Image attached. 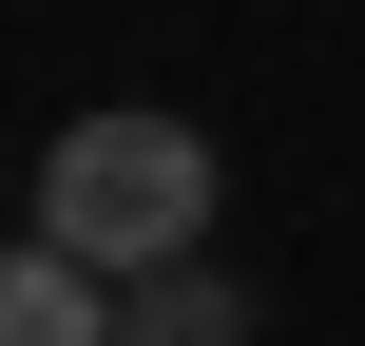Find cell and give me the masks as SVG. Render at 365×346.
Instances as JSON below:
<instances>
[{
    "instance_id": "cell-1",
    "label": "cell",
    "mask_w": 365,
    "mask_h": 346,
    "mask_svg": "<svg viewBox=\"0 0 365 346\" xmlns=\"http://www.w3.org/2000/svg\"><path fill=\"white\" fill-rule=\"evenodd\" d=\"M212 231V135L192 116H77L58 154H38V250H77V270H173Z\"/></svg>"
},
{
    "instance_id": "cell-3",
    "label": "cell",
    "mask_w": 365,
    "mask_h": 346,
    "mask_svg": "<svg viewBox=\"0 0 365 346\" xmlns=\"http://www.w3.org/2000/svg\"><path fill=\"white\" fill-rule=\"evenodd\" d=\"M135 289H154L135 327H173V346H250V289H212L192 250H173V270H135Z\"/></svg>"
},
{
    "instance_id": "cell-2",
    "label": "cell",
    "mask_w": 365,
    "mask_h": 346,
    "mask_svg": "<svg viewBox=\"0 0 365 346\" xmlns=\"http://www.w3.org/2000/svg\"><path fill=\"white\" fill-rule=\"evenodd\" d=\"M0 346H115V270H77V250L19 231V270H0Z\"/></svg>"
},
{
    "instance_id": "cell-4",
    "label": "cell",
    "mask_w": 365,
    "mask_h": 346,
    "mask_svg": "<svg viewBox=\"0 0 365 346\" xmlns=\"http://www.w3.org/2000/svg\"><path fill=\"white\" fill-rule=\"evenodd\" d=\"M115 346H173V327H115Z\"/></svg>"
}]
</instances>
